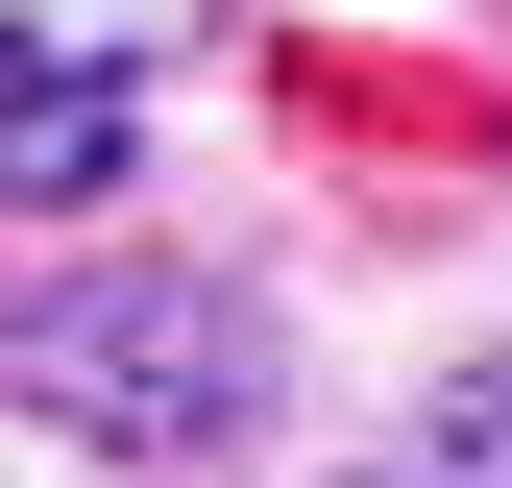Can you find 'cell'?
<instances>
[{
  "label": "cell",
  "instance_id": "6da1fadb",
  "mask_svg": "<svg viewBox=\"0 0 512 488\" xmlns=\"http://www.w3.org/2000/svg\"><path fill=\"white\" fill-rule=\"evenodd\" d=\"M25 415L98 440V464H220L269 415V342L196 269H74V293H25Z\"/></svg>",
  "mask_w": 512,
  "mask_h": 488
},
{
  "label": "cell",
  "instance_id": "7a4b0ae2",
  "mask_svg": "<svg viewBox=\"0 0 512 488\" xmlns=\"http://www.w3.org/2000/svg\"><path fill=\"white\" fill-rule=\"evenodd\" d=\"M0 196H122V74L98 49H0Z\"/></svg>",
  "mask_w": 512,
  "mask_h": 488
},
{
  "label": "cell",
  "instance_id": "3957f363",
  "mask_svg": "<svg viewBox=\"0 0 512 488\" xmlns=\"http://www.w3.org/2000/svg\"><path fill=\"white\" fill-rule=\"evenodd\" d=\"M220 0H0V49H98V74H147V49H196Z\"/></svg>",
  "mask_w": 512,
  "mask_h": 488
},
{
  "label": "cell",
  "instance_id": "277c9868",
  "mask_svg": "<svg viewBox=\"0 0 512 488\" xmlns=\"http://www.w3.org/2000/svg\"><path fill=\"white\" fill-rule=\"evenodd\" d=\"M439 488H512V366H464V391H439Z\"/></svg>",
  "mask_w": 512,
  "mask_h": 488
}]
</instances>
